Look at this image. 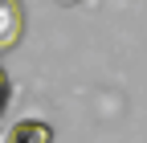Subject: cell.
Segmentation results:
<instances>
[{
	"label": "cell",
	"instance_id": "cell-1",
	"mask_svg": "<svg viewBox=\"0 0 147 143\" xmlns=\"http://www.w3.org/2000/svg\"><path fill=\"white\" fill-rule=\"evenodd\" d=\"M25 33V12H21V0H0V53L12 49Z\"/></svg>",
	"mask_w": 147,
	"mask_h": 143
},
{
	"label": "cell",
	"instance_id": "cell-2",
	"mask_svg": "<svg viewBox=\"0 0 147 143\" xmlns=\"http://www.w3.org/2000/svg\"><path fill=\"white\" fill-rule=\"evenodd\" d=\"M8 143H53V131L49 123H37V119H25L8 131Z\"/></svg>",
	"mask_w": 147,
	"mask_h": 143
}]
</instances>
